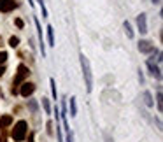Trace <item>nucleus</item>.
<instances>
[{
  "mask_svg": "<svg viewBox=\"0 0 163 142\" xmlns=\"http://www.w3.org/2000/svg\"><path fill=\"white\" fill-rule=\"evenodd\" d=\"M27 121H18L16 123V126H14L13 130V139L16 142H21L25 140V137H27Z\"/></svg>",
  "mask_w": 163,
  "mask_h": 142,
  "instance_id": "nucleus-2",
  "label": "nucleus"
},
{
  "mask_svg": "<svg viewBox=\"0 0 163 142\" xmlns=\"http://www.w3.org/2000/svg\"><path fill=\"white\" fill-rule=\"evenodd\" d=\"M156 104H158V111H161V109H163V102H161V91H158V95H156Z\"/></svg>",
  "mask_w": 163,
  "mask_h": 142,
  "instance_id": "nucleus-16",
  "label": "nucleus"
},
{
  "mask_svg": "<svg viewBox=\"0 0 163 142\" xmlns=\"http://www.w3.org/2000/svg\"><path fill=\"white\" fill-rule=\"evenodd\" d=\"M125 32H126V37L128 39H133V30H132V25H130V23L128 21H125Z\"/></svg>",
  "mask_w": 163,
  "mask_h": 142,
  "instance_id": "nucleus-12",
  "label": "nucleus"
},
{
  "mask_svg": "<svg viewBox=\"0 0 163 142\" xmlns=\"http://www.w3.org/2000/svg\"><path fill=\"white\" fill-rule=\"evenodd\" d=\"M46 30H48V42H49V46H54V33H53V27L49 25V27L46 28Z\"/></svg>",
  "mask_w": 163,
  "mask_h": 142,
  "instance_id": "nucleus-11",
  "label": "nucleus"
},
{
  "mask_svg": "<svg viewBox=\"0 0 163 142\" xmlns=\"http://www.w3.org/2000/svg\"><path fill=\"white\" fill-rule=\"evenodd\" d=\"M5 60H7V53H5V51H0V65H4Z\"/></svg>",
  "mask_w": 163,
  "mask_h": 142,
  "instance_id": "nucleus-19",
  "label": "nucleus"
},
{
  "mask_svg": "<svg viewBox=\"0 0 163 142\" xmlns=\"http://www.w3.org/2000/svg\"><path fill=\"white\" fill-rule=\"evenodd\" d=\"M51 86H53V97L56 98V88H54V79H51Z\"/></svg>",
  "mask_w": 163,
  "mask_h": 142,
  "instance_id": "nucleus-23",
  "label": "nucleus"
},
{
  "mask_svg": "<svg viewBox=\"0 0 163 142\" xmlns=\"http://www.w3.org/2000/svg\"><path fill=\"white\" fill-rule=\"evenodd\" d=\"M139 51L140 53H154V46L151 44L149 40H140L139 42Z\"/></svg>",
  "mask_w": 163,
  "mask_h": 142,
  "instance_id": "nucleus-6",
  "label": "nucleus"
},
{
  "mask_svg": "<svg viewBox=\"0 0 163 142\" xmlns=\"http://www.w3.org/2000/svg\"><path fill=\"white\" fill-rule=\"evenodd\" d=\"M42 107H44L46 114H51V107H49V102H48V98H42Z\"/></svg>",
  "mask_w": 163,
  "mask_h": 142,
  "instance_id": "nucleus-14",
  "label": "nucleus"
},
{
  "mask_svg": "<svg viewBox=\"0 0 163 142\" xmlns=\"http://www.w3.org/2000/svg\"><path fill=\"white\" fill-rule=\"evenodd\" d=\"M79 60H81V67H83L84 81H86V91L91 93V89H93V76H91V68H89V62H88V58L84 56L83 53L79 54Z\"/></svg>",
  "mask_w": 163,
  "mask_h": 142,
  "instance_id": "nucleus-1",
  "label": "nucleus"
},
{
  "mask_svg": "<svg viewBox=\"0 0 163 142\" xmlns=\"http://www.w3.org/2000/svg\"><path fill=\"white\" fill-rule=\"evenodd\" d=\"M28 142H33V133H30V135H28Z\"/></svg>",
  "mask_w": 163,
  "mask_h": 142,
  "instance_id": "nucleus-25",
  "label": "nucleus"
},
{
  "mask_svg": "<svg viewBox=\"0 0 163 142\" xmlns=\"http://www.w3.org/2000/svg\"><path fill=\"white\" fill-rule=\"evenodd\" d=\"M147 68H149V72H151V76H153V77L161 79V70H160L158 65H154L153 62H147Z\"/></svg>",
  "mask_w": 163,
  "mask_h": 142,
  "instance_id": "nucleus-8",
  "label": "nucleus"
},
{
  "mask_svg": "<svg viewBox=\"0 0 163 142\" xmlns=\"http://www.w3.org/2000/svg\"><path fill=\"white\" fill-rule=\"evenodd\" d=\"M28 74H30V68L27 65H18V72H16V77L13 81V89L21 84L23 81H25V77H28Z\"/></svg>",
  "mask_w": 163,
  "mask_h": 142,
  "instance_id": "nucleus-3",
  "label": "nucleus"
},
{
  "mask_svg": "<svg viewBox=\"0 0 163 142\" xmlns=\"http://www.w3.org/2000/svg\"><path fill=\"white\" fill-rule=\"evenodd\" d=\"M48 133H49V135L53 133V123H51V121H49V123H48Z\"/></svg>",
  "mask_w": 163,
  "mask_h": 142,
  "instance_id": "nucleus-22",
  "label": "nucleus"
},
{
  "mask_svg": "<svg viewBox=\"0 0 163 142\" xmlns=\"http://www.w3.org/2000/svg\"><path fill=\"white\" fill-rule=\"evenodd\" d=\"M37 2L40 4V9H42V18H46V16H48V11H46V7H44V0H37Z\"/></svg>",
  "mask_w": 163,
  "mask_h": 142,
  "instance_id": "nucleus-18",
  "label": "nucleus"
},
{
  "mask_svg": "<svg viewBox=\"0 0 163 142\" xmlns=\"http://www.w3.org/2000/svg\"><path fill=\"white\" fill-rule=\"evenodd\" d=\"M14 23H16V27H18V28H23V19H19V18H18Z\"/></svg>",
  "mask_w": 163,
  "mask_h": 142,
  "instance_id": "nucleus-21",
  "label": "nucleus"
},
{
  "mask_svg": "<svg viewBox=\"0 0 163 142\" xmlns=\"http://www.w3.org/2000/svg\"><path fill=\"white\" fill-rule=\"evenodd\" d=\"M16 7H18L16 0H0V13H11Z\"/></svg>",
  "mask_w": 163,
  "mask_h": 142,
  "instance_id": "nucleus-4",
  "label": "nucleus"
},
{
  "mask_svg": "<svg viewBox=\"0 0 163 142\" xmlns=\"http://www.w3.org/2000/svg\"><path fill=\"white\" fill-rule=\"evenodd\" d=\"M18 44H19V39H18V37H11V39H9V46H11V48H16Z\"/></svg>",
  "mask_w": 163,
  "mask_h": 142,
  "instance_id": "nucleus-17",
  "label": "nucleus"
},
{
  "mask_svg": "<svg viewBox=\"0 0 163 142\" xmlns=\"http://www.w3.org/2000/svg\"><path fill=\"white\" fill-rule=\"evenodd\" d=\"M4 72H5V67L0 65V76H4Z\"/></svg>",
  "mask_w": 163,
  "mask_h": 142,
  "instance_id": "nucleus-24",
  "label": "nucleus"
},
{
  "mask_svg": "<svg viewBox=\"0 0 163 142\" xmlns=\"http://www.w3.org/2000/svg\"><path fill=\"white\" fill-rule=\"evenodd\" d=\"M28 109H30L32 112H37L39 105H37V102H35V100H30V102H28Z\"/></svg>",
  "mask_w": 163,
  "mask_h": 142,
  "instance_id": "nucleus-15",
  "label": "nucleus"
},
{
  "mask_svg": "<svg viewBox=\"0 0 163 142\" xmlns=\"http://www.w3.org/2000/svg\"><path fill=\"white\" fill-rule=\"evenodd\" d=\"M33 91H35V84H32V83H23V84H21V89H19L21 97H30Z\"/></svg>",
  "mask_w": 163,
  "mask_h": 142,
  "instance_id": "nucleus-5",
  "label": "nucleus"
},
{
  "mask_svg": "<svg viewBox=\"0 0 163 142\" xmlns=\"http://www.w3.org/2000/svg\"><path fill=\"white\" fill-rule=\"evenodd\" d=\"M77 114V105H75V98L72 97L70 98V116H75Z\"/></svg>",
  "mask_w": 163,
  "mask_h": 142,
  "instance_id": "nucleus-13",
  "label": "nucleus"
},
{
  "mask_svg": "<svg viewBox=\"0 0 163 142\" xmlns=\"http://www.w3.org/2000/svg\"><path fill=\"white\" fill-rule=\"evenodd\" d=\"M153 2H154V4H160V2H161V0H153Z\"/></svg>",
  "mask_w": 163,
  "mask_h": 142,
  "instance_id": "nucleus-26",
  "label": "nucleus"
},
{
  "mask_svg": "<svg viewBox=\"0 0 163 142\" xmlns=\"http://www.w3.org/2000/svg\"><path fill=\"white\" fill-rule=\"evenodd\" d=\"M11 123H13V116L5 114V116H2V118H0V128H7Z\"/></svg>",
  "mask_w": 163,
  "mask_h": 142,
  "instance_id": "nucleus-9",
  "label": "nucleus"
},
{
  "mask_svg": "<svg viewBox=\"0 0 163 142\" xmlns=\"http://www.w3.org/2000/svg\"><path fill=\"white\" fill-rule=\"evenodd\" d=\"M104 139H105V142H114V140H112V137H110L109 133H104Z\"/></svg>",
  "mask_w": 163,
  "mask_h": 142,
  "instance_id": "nucleus-20",
  "label": "nucleus"
},
{
  "mask_svg": "<svg viewBox=\"0 0 163 142\" xmlns=\"http://www.w3.org/2000/svg\"><path fill=\"white\" fill-rule=\"evenodd\" d=\"M142 98H144V104H145L147 107H153V105H154L153 97H151V93H149V91H144V93H142Z\"/></svg>",
  "mask_w": 163,
  "mask_h": 142,
  "instance_id": "nucleus-10",
  "label": "nucleus"
},
{
  "mask_svg": "<svg viewBox=\"0 0 163 142\" xmlns=\"http://www.w3.org/2000/svg\"><path fill=\"white\" fill-rule=\"evenodd\" d=\"M137 27H139V32H140V33H145V32H147V21H145V14L137 16Z\"/></svg>",
  "mask_w": 163,
  "mask_h": 142,
  "instance_id": "nucleus-7",
  "label": "nucleus"
}]
</instances>
